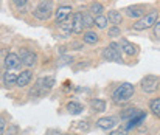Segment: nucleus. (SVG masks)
Masks as SVG:
<instances>
[{"label":"nucleus","mask_w":160,"mask_h":135,"mask_svg":"<svg viewBox=\"0 0 160 135\" xmlns=\"http://www.w3.org/2000/svg\"><path fill=\"white\" fill-rule=\"evenodd\" d=\"M97 124H98V128H100V129L110 131L112 128H115L117 121H115V118H112V117H104V118H100V120L97 121Z\"/></svg>","instance_id":"9b49d317"},{"label":"nucleus","mask_w":160,"mask_h":135,"mask_svg":"<svg viewBox=\"0 0 160 135\" xmlns=\"http://www.w3.org/2000/svg\"><path fill=\"white\" fill-rule=\"evenodd\" d=\"M90 106L95 112H104L106 110V102L103 99H92L90 101Z\"/></svg>","instance_id":"6ab92c4d"},{"label":"nucleus","mask_w":160,"mask_h":135,"mask_svg":"<svg viewBox=\"0 0 160 135\" xmlns=\"http://www.w3.org/2000/svg\"><path fill=\"white\" fill-rule=\"evenodd\" d=\"M103 56H104V59H106V61L118 62V64H121V62H123V58H121V48H120V45L115 44V42L104 48Z\"/></svg>","instance_id":"39448f33"},{"label":"nucleus","mask_w":160,"mask_h":135,"mask_svg":"<svg viewBox=\"0 0 160 135\" xmlns=\"http://www.w3.org/2000/svg\"><path fill=\"white\" fill-rule=\"evenodd\" d=\"M54 84V79L53 78H41L36 81V86L31 89L30 95L31 96H41V95H45L48 90L53 87Z\"/></svg>","instance_id":"20e7f679"},{"label":"nucleus","mask_w":160,"mask_h":135,"mask_svg":"<svg viewBox=\"0 0 160 135\" xmlns=\"http://www.w3.org/2000/svg\"><path fill=\"white\" fill-rule=\"evenodd\" d=\"M140 86H142V90H143V92L152 93V92H156V90L159 89L160 79L157 76H154V75H148V76H145V78L142 79Z\"/></svg>","instance_id":"423d86ee"},{"label":"nucleus","mask_w":160,"mask_h":135,"mask_svg":"<svg viewBox=\"0 0 160 135\" xmlns=\"http://www.w3.org/2000/svg\"><path fill=\"white\" fill-rule=\"evenodd\" d=\"M143 14H145V8L143 6H128L126 8V16L128 17H132V19L135 17L137 19V17H142Z\"/></svg>","instance_id":"4468645a"},{"label":"nucleus","mask_w":160,"mask_h":135,"mask_svg":"<svg viewBox=\"0 0 160 135\" xmlns=\"http://www.w3.org/2000/svg\"><path fill=\"white\" fill-rule=\"evenodd\" d=\"M134 92H135V89H134V86H132L131 82H123L121 86H118L117 89L113 90L112 98H113V101H115L117 104H121V102L129 101V99L132 98Z\"/></svg>","instance_id":"f257e3e1"},{"label":"nucleus","mask_w":160,"mask_h":135,"mask_svg":"<svg viewBox=\"0 0 160 135\" xmlns=\"http://www.w3.org/2000/svg\"><path fill=\"white\" fill-rule=\"evenodd\" d=\"M70 14H72V8H70V6H67V5L59 6L58 11H56V23L65 22V20L70 17Z\"/></svg>","instance_id":"9d476101"},{"label":"nucleus","mask_w":160,"mask_h":135,"mask_svg":"<svg viewBox=\"0 0 160 135\" xmlns=\"http://www.w3.org/2000/svg\"><path fill=\"white\" fill-rule=\"evenodd\" d=\"M120 47L123 48V51H124L128 56H135V54L138 53V47L135 44H132V42H129V41H126V39L121 42Z\"/></svg>","instance_id":"ddd939ff"},{"label":"nucleus","mask_w":160,"mask_h":135,"mask_svg":"<svg viewBox=\"0 0 160 135\" xmlns=\"http://www.w3.org/2000/svg\"><path fill=\"white\" fill-rule=\"evenodd\" d=\"M20 65H22V61H20L19 54L9 53V54L5 58V67H6L8 70H16V68H19Z\"/></svg>","instance_id":"6e6552de"},{"label":"nucleus","mask_w":160,"mask_h":135,"mask_svg":"<svg viewBox=\"0 0 160 135\" xmlns=\"http://www.w3.org/2000/svg\"><path fill=\"white\" fill-rule=\"evenodd\" d=\"M109 36H110V38L120 36V28H118V27H112V28L109 30Z\"/></svg>","instance_id":"a878e982"},{"label":"nucleus","mask_w":160,"mask_h":135,"mask_svg":"<svg viewBox=\"0 0 160 135\" xmlns=\"http://www.w3.org/2000/svg\"><path fill=\"white\" fill-rule=\"evenodd\" d=\"M145 117H146V113H145V112H142V113H140V115H137L135 118L129 120V123H128V126H126V128H128V129H131V128H135V126H138V124H140V123L145 120Z\"/></svg>","instance_id":"aec40b11"},{"label":"nucleus","mask_w":160,"mask_h":135,"mask_svg":"<svg viewBox=\"0 0 160 135\" xmlns=\"http://www.w3.org/2000/svg\"><path fill=\"white\" fill-rule=\"evenodd\" d=\"M110 135H128L126 131H123V129H120V131H115V132H112Z\"/></svg>","instance_id":"c756f323"},{"label":"nucleus","mask_w":160,"mask_h":135,"mask_svg":"<svg viewBox=\"0 0 160 135\" xmlns=\"http://www.w3.org/2000/svg\"><path fill=\"white\" fill-rule=\"evenodd\" d=\"M154 36H156L157 39H160V20L154 25Z\"/></svg>","instance_id":"bb28decb"},{"label":"nucleus","mask_w":160,"mask_h":135,"mask_svg":"<svg viewBox=\"0 0 160 135\" xmlns=\"http://www.w3.org/2000/svg\"><path fill=\"white\" fill-rule=\"evenodd\" d=\"M3 82L6 87H12V86H17V75L12 73L11 70H8L5 75H3Z\"/></svg>","instance_id":"2eb2a0df"},{"label":"nucleus","mask_w":160,"mask_h":135,"mask_svg":"<svg viewBox=\"0 0 160 135\" xmlns=\"http://www.w3.org/2000/svg\"><path fill=\"white\" fill-rule=\"evenodd\" d=\"M16 131H17V128H16V126H12V129L9 128V131H8V134L6 135H14L16 134Z\"/></svg>","instance_id":"7c9ffc66"},{"label":"nucleus","mask_w":160,"mask_h":135,"mask_svg":"<svg viewBox=\"0 0 160 135\" xmlns=\"http://www.w3.org/2000/svg\"><path fill=\"white\" fill-rule=\"evenodd\" d=\"M106 25H107V17H104L103 14L98 16V17H95V27H98V28H106Z\"/></svg>","instance_id":"393cba45"},{"label":"nucleus","mask_w":160,"mask_h":135,"mask_svg":"<svg viewBox=\"0 0 160 135\" xmlns=\"http://www.w3.org/2000/svg\"><path fill=\"white\" fill-rule=\"evenodd\" d=\"M31 79H33V73H31L30 70H23V72L17 76V86H19V87H25V86H28V84L31 82Z\"/></svg>","instance_id":"f8f14e48"},{"label":"nucleus","mask_w":160,"mask_h":135,"mask_svg":"<svg viewBox=\"0 0 160 135\" xmlns=\"http://www.w3.org/2000/svg\"><path fill=\"white\" fill-rule=\"evenodd\" d=\"M0 2H2V0H0Z\"/></svg>","instance_id":"2f4dec72"},{"label":"nucleus","mask_w":160,"mask_h":135,"mask_svg":"<svg viewBox=\"0 0 160 135\" xmlns=\"http://www.w3.org/2000/svg\"><path fill=\"white\" fill-rule=\"evenodd\" d=\"M82 41H84L86 44H97V42H98V34L93 33V31H87V33L84 34Z\"/></svg>","instance_id":"412c9836"},{"label":"nucleus","mask_w":160,"mask_h":135,"mask_svg":"<svg viewBox=\"0 0 160 135\" xmlns=\"http://www.w3.org/2000/svg\"><path fill=\"white\" fill-rule=\"evenodd\" d=\"M34 17L39 20H48L53 16V2L52 0H41L33 11Z\"/></svg>","instance_id":"f03ea898"},{"label":"nucleus","mask_w":160,"mask_h":135,"mask_svg":"<svg viewBox=\"0 0 160 135\" xmlns=\"http://www.w3.org/2000/svg\"><path fill=\"white\" fill-rule=\"evenodd\" d=\"M82 22H84V28H92L95 25V19L90 16V12H82Z\"/></svg>","instance_id":"4be33fe9"},{"label":"nucleus","mask_w":160,"mask_h":135,"mask_svg":"<svg viewBox=\"0 0 160 135\" xmlns=\"http://www.w3.org/2000/svg\"><path fill=\"white\" fill-rule=\"evenodd\" d=\"M84 30V22H82V12H75L72 19V31L79 34Z\"/></svg>","instance_id":"1a4fd4ad"},{"label":"nucleus","mask_w":160,"mask_h":135,"mask_svg":"<svg viewBox=\"0 0 160 135\" xmlns=\"http://www.w3.org/2000/svg\"><path fill=\"white\" fill-rule=\"evenodd\" d=\"M142 113V110H138V109H135V107H131V109H126L123 113H121V118L123 120H132V118H135L137 115H140Z\"/></svg>","instance_id":"f3484780"},{"label":"nucleus","mask_w":160,"mask_h":135,"mask_svg":"<svg viewBox=\"0 0 160 135\" xmlns=\"http://www.w3.org/2000/svg\"><path fill=\"white\" fill-rule=\"evenodd\" d=\"M157 22H159V11H149L142 19H138L137 23H134V30L142 31V30H146V28L154 27Z\"/></svg>","instance_id":"7ed1b4c3"},{"label":"nucleus","mask_w":160,"mask_h":135,"mask_svg":"<svg viewBox=\"0 0 160 135\" xmlns=\"http://www.w3.org/2000/svg\"><path fill=\"white\" fill-rule=\"evenodd\" d=\"M19 58H20L22 64L27 65V67H34L36 62H38V56H36V53L31 51V50H28V48H20V51H19Z\"/></svg>","instance_id":"0eeeda50"},{"label":"nucleus","mask_w":160,"mask_h":135,"mask_svg":"<svg viewBox=\"0 0 160 135\" xmlns=\"http://www.w3.org/2000/svg\"><path fill=\"white\" fill-rule=\"evenodd\" d=\"M67 110H68L72 115H79V113L84 110V107H82L79 102H76V101H72V102H68V104H67Z\"/></svg>","instance_id":"dca6fc26"},{"label":"nucleus","mask_w":160,"mask_h":135,"mask_svg":"<svg viewBox=\"0 0 160 135\" xmlns=\"http://www.w3.org/2000/svg\"><path fill=\"white\" fill-rule=\"evenodd\" d=\"M5 134V120L0 117V135Z\"/></svg>","instance_id":"c85d7f7f"},{"label":"nucleus","mask_w":160,"mask_h":135,"mask_svg":"<svg viewBox=\"0 0 160 135\" xmlns=\"http://www.w3.org/2000/svg\"><path fill=\"white\" fill-rule=\"evenodd\" d=\"M103 11H104V6H103L101 3H97V2H95V3H92V5H90V12H92V14H95L97 17H98V16H101V14H103Z\"/></svg>","instance_id":"5701e85b"},{"label":"nucleus","mask_w":160,"mask_h":135,"mask_svg":"<svg viewBox=\"0 0 160 135\" xmlns=\"http://www.w3.org/2000/svg\"><path fill=\"white\" fill-rule=\"evenodd\" d=\"M109 20H110V23L118 25V23H121V20H123V14H121L120 11L112 9V11H109Z\"/></svg>","instance_id":"a211bd4d"},{"label":"nucleus","mask_w":160,"mask_h":135,"mask_svg":"<svg viewBox=\"0 0 160 135\" xmlns=\"http://www.w3.org/2000/svg\"><path fill=\"white\" fill-rule=\"evenodd\" d=\"M27 2H28V0H12V3H14V5H17L19 8L25 6V5H27Z\"/></svg>","instance_id":"cd10ccee"},{"label":"nucleus","mask_w":160,"mask_h":135,"mask_svg":"<svg viewBox=\"0 0 160 135\" xmlns=\"http://www.w3.org/2000/svg\"><path fill=\"white\" fill-rule=\"evenodd\" d=\"M149 107H151L152 113H154L156 117H159V118H160V98H157V99H152V101H151V104H149Z\"/></svg>","instance_id":"b1692460"}]
</instances>
